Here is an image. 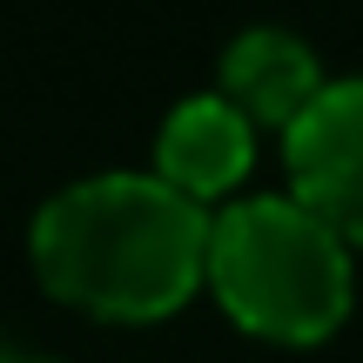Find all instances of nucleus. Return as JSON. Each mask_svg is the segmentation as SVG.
Segmentation results:
<instances>
[{"label": "nucleus", "mask_w": 363, "mask_h": 363, "mask_svg": "<svg viewBox=\"0 0 363 363\" xmlns=\"http://www.w3.org/2000/svg\"><path fill=\"white\" fill-rule=\"evenodd\" d=\"M208 208L162 175H94L34 216V269L48 296L108 323H155L202 289Z\"/></svg>", "instance_id": "f257e3e1"}, {"label": "nucleus", "mask_w": 363, "mask_h": 363, "mask_svg": "<svg viewBox=\"0 0 363 363\" xmlns=\"http://www.w3.org/2000/svg\"><path fill=\"white\" fill-rule=\"evenodd\" d=\"M202 283L269 343H323L350 316V242L296 195H249L208 222Z\"/></svg>", "instance_id": "f03ea898"}, {"label": "nucleus", "mask_w": 363, "mask_h": 363, "mask_svg": "<svg viewBox=\"0 0 363 363\" xmlns=\"http://www.w3.org/2000/svg\"><path fill=\"white\" fill-rule=\"evenodd\" d=\"M289 195L316 222L363 242V81H323L316 101L283 128Z\"/></svg>", "instance_id": "7ed1b4c3"}, {"label": "nucleus", "mask_w": 363, "mask_h": 363, "mask_svg": "<svg viewBox=\"0 0 363 363\" xmlns=\"http://www.w3.org/2000/svg\"><path fill=\"white\" fill-rule=\"evenodd\" d=\"M256 162V128L235 115L222 94H195L182 101L169 121H162V142H155V175L169 182L175 195L189 202H222L235 195V182L249 175Z\"/></svg>", "instance_id": "20e7f679"}, {"label": "nucleus", "mask_w": 363, "mask_h": 363, "mask_svg": "<svg viewBox=\"0 0 363 363\" xmlns=\"http://www.w3.org/2000/svg\"><path fill=\"white\" fill-rule=\"evenodd\" d=\"M323 88L310 40H296L289 27H249L222 54V101L249 121V128H289Z\"/></svg>", "instance_id": "39448f33"}]
</instances>
